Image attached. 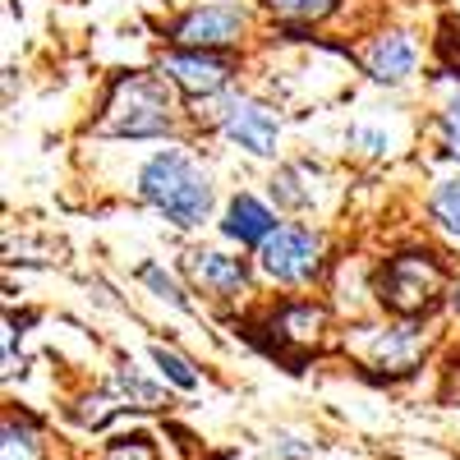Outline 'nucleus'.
I'll return each mask as SVG.
<instances>
[{
	"mask_svg": "<svg viewBox=\"0 0 460 460\" xmlns=\"http://www.w3.org/2000/svg\"><path fill=\"white\" fill-rule=\"evenodd\" d=\"M221 134L235 143V147L253 152V157H272L281 125H277V111L272 106H262L253 97H230L226 111H221Z\"/></svg>",
	"mask_w": 460,
	"mask_h": 460,
	"instance_id": "nucleus-5",
	"label": "nucleus"
},
{
	"mask_svg": "<svg viewBox=\"0 0 460 460\" xmlns=\"http://www.w3.org/2000/svg\"><path fill=\"white\" fill-rule=\"evenodd\" d=\"M5 442H0V460H42V442H37L32 429L23 424H5V433H0Z\"/></svg>",
	"mask_w": 460,
	"mask_h": 460,
	"instance_id": "nucleus-14",
	"label": "nucleus"
},
{
	"mask_svg": "<svg viewBox=\"0 0 460 460\" xmlns=\"http://www.w3.org/2000/svg\"><path fill=\"white\" fill-rule=\"evenodd\" d=\"M152 359H157V368H162V373H166V377L175 382L180 392H194V387H199V373L189 368V364H184L180 355H171L166 345H157V350H152Z\"/></svg>",
	"mask_w": 460,
	"mask_h": 460,
	"instance_id": "nucleus-16",
	"label": "nucleus"
},
{
	"mask_svg": "<svg viewBox=\"0 0 460 460\" xmlns=\"http://www.w3.org/2000/svg\"><path fill=\"white\" fill-rule=\"evenodd\" d=\"M368 74L377 84H401L410 79V69H414V47H410V37L401 32H387V37H377V42L368 47Z\"/></svg>",
	"mask_w": 460,
	"mask_h": 460,
	"instance_id": "nucleus-8",
	"label": "nucleus"
},
{
	"mask_svg": "<svg viewBox=\"0 0 460 460\" xmlns=\"http://www.w3.org/2000/svg\"><path fill=\"white\" fill-rule=\"evenodd\" d=\"M258 262H262V272L277 277V281H290V286L309 281L318 272V262H323V240L304 226H277L272 235L262 240Z\"/></svg>",
	"mask_w": 460,
	"mask_h": 460,
	"instance_id": "nucleus-4",
	"label": "nucleus"
},
{
	"mask_svg": "<svg viewBox=\"0 0 460 460\" xmlns=\"http://www.w3.org/2000/svg\"><path fill=\"white\" fill-rule=\"evenodd\" d=\"M162 74L171 84H180L184 93H194V97H212V93H221L226 88V79H230V69L217 60V56H208V51H180V56H166V65H162Z\"/></svg>",
	"mask_w": 460,
	"mask_h": 460,
	"instance_id": "nucleus-7",
	"label": "nucleus"
},
{
	"mask_svg": "<svg viewBox=\"0 0 460 460\" xmlns=\"http://www.w3.org/2000/svg\"><path fill=\"white\" fill-rule=\"evenodd\" d=\"M286 341H314L318 327H323V309H314V304H290V309L272 323Z\"/></svg>",
	"mask_w": 460,
	"mask_h": 460,
	"instance_id": "nucleus-11",
	"label": "nucleus"
},
{
	"mask_svg": "<svg viewBox=\"0 0 460 460\" xmlns=\"http://www.w3.org/2000/svg\"><path fill=\"white\" fill-rule=\"evenodd\" d=\"M143 199L166 212L175 226H199L212 208V184H208V171H199L194 157H184V152L166 147L157 152L147 166H143Z\"/></svg>",
	"mask_w": 460,
	"mask_h": 460,
	"instance_id": "nucleus-1",
	"label": "nucleus"
},
{
	"mask_svg": "<svg viewBox=\"0 0 460 460\" xmlns=\"http://www.w3.org/2000/svg\"><path fill=\"white\" fill-rule=\"evenodd\" d=\"M456 309H460V290H456Z\"/></svg>",
	"mask_w": 460,
	"mask_h": 460,
	"instance_id": "nucleus-22",
	"label": "nucleus"
},
{
	"mask_svg": "<svg viewBox=\"0 0 460 460\" xmlns=\"http://www.w3.org/2000/svg\"><path fill=\"white\" fill-rule=\"evenodd\" d=\"M240 28H244V14L235 5H203V10H194L175 28V42L194 47V51H212V47L235 42Z\"/></svg>",
	"mask_w": 460,
	"mask_h": 460,
	"instance_id": "nucleus-6",
	"label": "nucleus"
},
{
	"mask_svg": "<svg viewBox=\"0 0 460 460\" xmlns=\"http://www.w3.org/2000/svg\"><path fill=\"white\" fill-rule=\"evenodd\" d=\"M106 460H157V456H152V447H147L143 438H125V442H115V447H111Z\"/></svg>",
	"mask_w": 460,
	"mask_h": 460,
	"instance_id": "nucleus-20",
	"label": "nucleus"
},
{
	"mask_svg": "<svg viewBox=\"0 0 460 460\" xmlns=\"http://www.w3.org/2000/svg\"><path fill=\"white\" fill-rule=\"evenodd\" d=\"M377 290H382V304H392L396 314H419L442 290V267L433 253H401L382 267Z\"/></svg>",
	"mask_w": 460,
	"mask_h": 460,
	"instance_id": "nucleus-3",
	"label": "nucleus"
},
{
	"mask_svg": "<svg viewBox=\"0 0 460 460\" xmlns=\"http://www.w3.org/2000/svg\"><path fill=\"white\" fill-rule=\"evenodd\" d=\"M442 143L451 157H460V97H451V106L442 111Z\"/></svg>",
	"mask_w": 460,
	"mask_h": 460,
	"instance_id": "nucleus-19",
	"label": "nucleus"
},
{
	"mask_svg": "<svg viewBox=\"0 0 460 460\" xmlns=\"http://www.w3.org/2000/svg\"><path fill=\"white\" fill-rule=\"evenodd\" d=\"M102 125L111 134H125V138L166 134L171 129V93H166V84H157V79H125L120 88H115Z\"/></svg>",
	"mask_w": 460,
	"mask_h": 460,
	"instance_id": "nucleus-2",
	"label": "nucleus"
},
{
	"mask_svg": "<svg viewBox=\"0 0 460 460\" xmlns=\"http://www.w3.org/2000/svg\"><path fill=\"white\" fill-rule=\"evenodd\" d=\"M336 5V0H267V10L281 14V19H323L327 10Z\"/></svg>",
	"mask_w": 460,
	"mask_h": 460,
	"instance_id": "nucleus-17",
	"label": "nucleus"
},
{
	"mask_svg": "<svg viewBox=\"0 0 460 460\" xmlns=\"http://www.w3.org/2000/svg\"><path fill=\"white\" fill-rule=\"evenodd\" d=\"M272 230H277V221H272V212H267L258 199H235V203L226 208V235H230V240L262 244Z\"/></svg>",
	"mask_w": 460,
	"mask_h": 460,
	"instance_id": "nucleus-10",
	"label": "nucleus"
},
{
	"mask_svg": "<svg viewBox=\"0 0 460 460\" xmlns=\"http://www.w3.org/2000/svg\"><path fill=\"white\" fill-rule=\"evenodd\" d=\"M189 272H194V281L212 295H235L244 290V267L240 258H226V253H194L189 258Z\"/></svg>",
	"mask_w": 460,
	"mask_h": 460,
	"instance_id": "nucleus-9",
	"label": "nucleus"
},
{
	"mask_svg": "<svg viewBox=\"0 0 460 460\" xmlns=\"http://www.w3.org/2000/svg\"><path fill=\"white\" fill-rule=\"evenodd\" d=\"M115 396H125V401H129V405H138V410L162 405V387H152V382H143L134 368H120V373H115Z\"/></svg>",
	"mask_w": 460,
	"mask_h": 460,
	"instance_id": "nucleus-13",
	"label": "nucleus"
},
{
	"mask_svg": "<svg viewBox=\"0 0 460 460\" xmlns=\"http://www.w3.org/2000/svg\"><path fill=\"white\" fill-rule=\"evenodd\" d=\"M414 345H419L414 327H396L392 336H382V341H377V359H382V364H396V359L410 364V359H414Z\"/></svg>",
	"mask_w": 460,
	"mask_h": 460,
	"instance_id": "nucleus-15",
	"label": "nucleus"
},
{
	"mask_svg": "<svg viewBox=\"0 0 460 460\" xmlns=\"http://www.w3.org/2000/svg\"><path fill=\"white\" fill-rule=\"evenodd\" d=\"M143 281H147L152 290H157L162 299H171L175 309H184V295H180V286H175V281H171V277L162 272V267H143Z\"/></svg>",
	"mask_w": 460,
	"mask_h": 460,
	"instance_id": "nucleus-18",
	"label": "nucleus"
},
{
	"mask_svg": "<svg viewBox=\"0 0 460 460\" xmlns=\"http://www.w3.org/2000/svg\"><path fill=\"white\" fill-rule=\"evenodd\" d=\"M433 221L447 230V235L460 240V180H442L433 194Z\"/></svg>",
	"mask_w": 460,
	"mask_h": 460,
	"instance_id": "nucleus-12",
	"label": "nucleus"
},
{
	"mask_svg": "<svg viewBox=\"0 0 460 460\" xmlns=\"http://www.w3.org/2000/svg\"><path fill=\"white\" fill-rule=\"evenodd\" d=\"M272 194L286 203V208H299L304 203V194H299V189H295V171H281V180L272 184Z\"/></svg>",
	"mask_w": 460,
	"mask_h": 460,
	"instance_id": "nucleus-21",
	"label": "nucleus"
}]
</instances>
